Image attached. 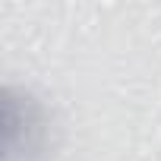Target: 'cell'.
Segmentation results:
<instances>
[{"label": "cell", "instance_id": "1", "mask_svg": "<svg viewBox=\"0 0 161 161\" xmlns=\"http://www.w3.org/2000/svg\"><path fill=\"white\" fill-rule=\"evenodd\" d=\"M47 158V114L19 89L3 92V161H44Z\"/></svg>", "mask_w": 161, "mask_h": 161}]
</instances>
